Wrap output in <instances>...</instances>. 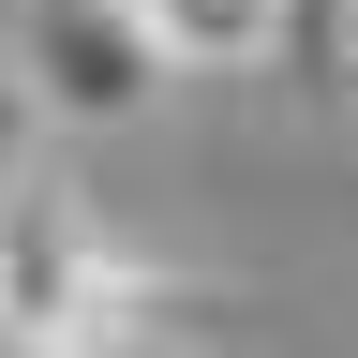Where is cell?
Masks as SVG:
<instances>
[{"label": "cell", "instance_id": "cell-1", "mask_svg": "<svg viewBox=\"0 0 358 358\" xmlns=\"http://www.w3.org/2000/svg\"><path fill=\"white\" fill-rule=\"evenodd\" d=\"M0 90H15V105H45V120H75V134H120V120L164 105V60L134 45L120 0H15Z\"/></svg>", "mask_w": 358, "mask_h": 358}, {"label": "cell", "instance_id": "cell-2", "mask_svg": "<svg viewBox=\"0 0 358 358\" xmlns=\"http://www.w3.org/2000/svg\"><path fill=\"white\" fill-rule=\"evenodd\" d=\"M105 254H120V239L90 224V194H75L60 164H0V343H15V358L90 299Z\"/></svg>", "mask_w": 358, "mask_h": 358}, {"label": "cell", "instance_id": "cell-3", "mask_svg": "<svg viewBox=\"0 0 358 358\" xmlns=\"http://www.w3.org/2000/svg\"><path fill=\"white\" fill-rule=\"evenodd\" d=\"M209 329H224V299H209V284L105 254V268H90V299H75V313H60V329H45L30 358H194Z\"/></svg>", "mask_w": 358, "mask_h": 358}, {"label": "cell", "instance_id": "cell-4", "mask_svg": "<svg viewBox=\"0 0 358 358\" xmlns=\"http://www.w3.org/2000/svg\"><path fill=\"white\" fill-rule=\"evenodd\" d=\"M120 15L164 75H254L284 45V0H120Z\"/></svg>", "mask_w": 358, "mask_h": 358}, {"label": "cell", "instance_id": "cell-5", "mask_svg": "<svg viewBox=\"0 0 358 358\" xmlns=\"http://www.w3.org/2000/svg\"><path fill=\"white\" fill-rule=\"evenodd\" d=\"M268 60H299V75H358V0H284V45Z\"/></svg>", "mask_w": 358, "mask_h": 358}, {"label": "cell", "instance_id": "cell-6", "mask_svg": "<svg viewBox=\"0 0 358 358\" xmlns=\"http://www.w3.org/2000/svg\"><path fill=\"white\" fill-rule=\"evenodd\" d=\"M343 90H358V75H343Z\"/></svg>", "mask_w": 358, "mask_h": 358}]
</instances>
